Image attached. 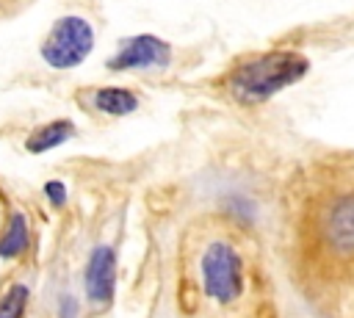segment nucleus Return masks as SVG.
<instances>
[{"label": "nucleus", "instance_id": "8", "mask_svg": "<svg viewBox=\"0 0 354 318\" xmlns=\"http://www.w3.org/2000/svg\"><path fill=\"white\" fill-rule=\"evenodd\" d=\"M69 138H75V122L72 119H53L47 124H39L25 138V149L30 155H41V152H50V149L66 144Z\"/></svg>", "mask_w": 354, "mask_h": 318}, {"label": "nucleus", "instance_id": "11", "mask_svg": "<svg viewBox=\"0 0 354 318\" xmlns=\"http://www.w3.org/2000/svg\"><path fill=\"white\" fill-rule=\"evenodd\" d=\"M44 196L50 199L53 207H64L66 205V185L61 180H47L44 183Z\"/></svg>", "mask_w": 354, "mask_h": 318}, {"label": "nucleus", "instance_id": "5", "mask_svg": "<svg viewBox=\"0 0 354 318\" xmlns=\"http://www.w3.org/2000/svg\"><path fill=\"white\" fill-rule=\"evenodd\" d=\"M171 64V47L155 33H138L119 41V50L105 61L111 72L133 69H163Z\"/></svg>", "mask_w": 354, "mask_h": 318}, {"label": "nucleus", "instance_id": "3", "mask_svg": "<svg viewBox=\"0 0 354 318\" xmlns=\"http://www.w3.org/2000/svg\"><path fill=\"white\" fill-rule=\"evenodd\" d=\"M94 50V28L86 17L77 14H64L58 17L47 36L41 39L39 55L50 69H75L80 66Z\"/></svg>", "mask_w": 354, "mask_h": 318}, {"label": "nucleus", "instance_id": "4", "mask_svg": "<svg viewBox=\"0 0 354 318\" xmlns=\"http://www.w3.org/2000/svg\"><path fill=\"white\" fill-rule=\"evenodd\" d=\"M202 288L218 301L230 304L243 293V260L238 249L227 241H213L202 254Z\"/></svg>", "mask_w": 354, "mask_h": 318}, {"label": "nucleus", "instance_id": "7", "mask_svg": "<svg viewBox=\"0 0 354 318\" xmlns=\"http://www.w3.org/2000/svg\"><path fill=\"white\" fill-rule=\"evenodd\" d=\"M138 94L124 86H100L86 91V108L105 113V116H130L138 111Z\"/></svg>", "mask_w": 354, "mask_h": 318}, {"label": "nucleus", "instance_id": "10", "mask_svg": "<svg viewBox=\"0 0 354 318\" xmlns=\"http://www.w3.org/2000/svg\"><path fill=\"white\" fill-rule=\"evenodd\" d=\"M28 296H30L28 285H11L0 299V318H22L28 307Z\"/></svg>", "mask_w": 354, "mask_h": 318}, {"label": "nucleus", "instance_id": "2", "mask_svg": "<svg viewBox=\"0 0 354 318\" xmlns=\"http://www.w3.org/2000/svg\"><path fill=\"white\" fill-rule=\"evenodd\" d=\"M315 235L332 263H354V185L332 191L318 210Z\"/></svg>", "mask_w": 354, "mask_h": 318}, {"label": "nucleus", "instance_id": "12", "mask_svg": "<svg viewBox=\"0 0 354 318\" xmlns=\"http://www.w3.org/2000/svg\"><path fill=\"white\" fill-rule=\"evenodd\" d=\"M61 318H77V301L72 296L61 299Z\"/></svg>", "mask_w": 354, "mask_h": 318}, {"label": "nucleus", "instance_id": "9", "mask_svg": "<svg viewBox=\"0 0 354 318\" xmlns=\"http://www.w3.org/2000/svg\"><path fill=\"white\" fill-rule=\"evenodd\" d=\"M28 218L25 213H14L8 218V227L6 232L0 235V257L3 260H11V257H19L25 249H28Z\"/></svg>", "mask_w": 354, "mask_h": 318}, {"label": "nucleus", "instance_id": "6", "mask_svg": "<svg viewBox=\"0 0 354 318\" xmlns=\"http://www.w3.org/2000/svg\"><path fill=\"white\" fill-rule=\"evenodd\" d=\"M113 277H116V252L111 246H97L86 263V296L91 304L105 307L113 299Z\"/></svg>", "mask_w": 354, "mask_h": 318}, {"label": "nucleus", "instance_id": "1", "mask_svg": "<svg viewBox=\"0 0 354 318\" xmlns=\"http://www.w3.org/2000/svg\"><path fill=\"white\" fill-rule=\"evenodd\" d=\"M307 72H310V61L301 53L274 50V53H263V55H254L238 64L230 72L227 86L235 102L260 105V102H268L282 88L299 83Z\"/></svg>", "mask_w": 354, "mask_h": 318}]
</instances>
